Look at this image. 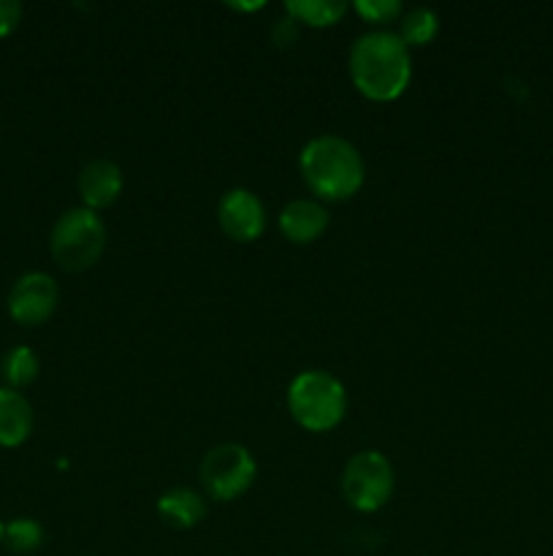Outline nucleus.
<instances>
[{
    "label": "nucleus",
    "mask_w": 553,
    "mask_h": 556,
    "mask_svg": "<svg viewBox=\"0 0 553 556\" xmlns=\"http://www.w3.org/2000/svg\"><path fill=\"white\" fill-rule=\"evenodd\" d=\"M345 500L361 514H374L388 505L394 494V467L380 451H361L350 456L342 472Z\"/></svg>",
    "instance_id": "obj_5"
},
{
    "label": "nucleus",
    "mask_w": 553,
    "mask_h": 556,
    "mask_svg": "<svg viewBox=\"0 0 553 556\" xmlns=\"http://www.w3.org/2000/svg\"><path fill=\"white\" fill-rule=\"evenodd\" d=\"M352 9H356V14L361 20L372 22V25H385V22L401 20L399 0H356Z\"/></svg>",
    "instance_id": "obj_17"
},
{
    "label": "nucleus",
    "mask_w": 553,
    "mask_h": 556,
    "mask_svg": "<svg viewBox=\"0 0 553 556\" xmlns=\"http://www.w3.org/2000/svg\"><path fill=\"white\" fill-rule=\"evenodd\" d=\"M157 516L168 527H173V530H193L206 516V500L198 492H193V489H168L157 500Z\"/></svg>",
    "instance_id": "obj_12"
},
{
    "label": "nucleus",
    "mask_w": 553,
    "mask_h": 556,
    "mask_svg": "<svg viewBox=\"0 0 553 556\" xmlns=\"http://www.w3.org/2000/svg\"><path fill=\"white\" fill-rule=\"evenodd\" d=\"M5 546L14 554H33L43 546V527L30 516H20L5 525Z\"/></svg>",
    "instance_id": "obj_16"
},
{
    "label": "nucleus",
    "mask_w": 553,
    "mask_h": 556,
    "mask_svg": "<svg viewBox=\"0 0 553 556\" xmlns=\"http://www.w3.org/2000/svg\"><path fill=\"white\" fill-rule=\"evenodd\" d=\"M253 454L239 443H222L211 448L201 462V483L206 494L217 503H231L239 500L255 483Z\"/></svg>",
    "instance_id": "obj_6"
},
{
    "label": "nucleus",
    "mask_w": 553,
    "mask_h": 556,
    "mask_svg": "<svg viewBox=\"0 0 553 556\" xmlns=\"http://www.w3.org/2000/svg\"><path fill=\"white\" fill-rule=\"evenodd\" d=\"M298 166L307 188L325 201L350 199L361 190L366 177L361 152L342 136H318L307 141Z\"/></svg>",
    "instance_id": "obj_2"
},
{
    "label": "nucleus",
    "mask_w": 553,
    "mask_h": 556,
    "mask_svg": "<svg viewBox=\"0 0 553 556\" xmlns=\"http://www.w3.org/2000/svg\"><path fill=\"white\" fill-rule=\"evenodd\" d=\"M217 223L233 242H255L266 231V210L247 188H231L217 204Z\"/></svg>",
    "instance_id": "obj_8"
},
{
    "label": "nucleus",
    "mask_w": 553,
    "mask_h": 556,
    "mask_svg": "<svg viewBox=\"0 0 553 556\" xmlns=\"http://www.w3.org/2000/svg\"><path fill=\"white\" fill-rule=\"evenodd\" d=\"M228 9H233V11H258V9H263V3H228Z\"/></svg>",
    "instance_id": "obj_19"
},
{
    "label": "nucleus",
    "mask_w": 553,
    "mask_h": 556,
    "mask_svg": "<svg viewBox=\"0 0 553 556\" xmlns=\"http://www.w3.org/2000/svg\"><path fill=\"white\" fill-rule=\"evenodd\" d=\"M33 432V407L22 391L0 386V448H20Z\"/></svg>",
    "instance_id": "obj_11"
},
{
    "label": "nucleus",
    "mask_w": 553,
    "mask_h": 556,
    "mask_svg": "<svg viewBox=\"0 0 553 556\" xmlns=\"http://www.w3.org/2000/svg\"><path fill=\"white\" fill-rule=\"evenodd\" d=\"M439 33V16L437 11L426 9V5H417L410 9L407 14H401L399 20V38L407 47H426L437 38Z\"/></svg>",
    "instance_id": "obj_15"
},
{
    "label": "nucleus",
    "mask_w": 553,
    "mask_h": 556,
    "mask_svg": "<svg viewBox=\"0 0 553 556\" xmlns=\"http://www.w3.org/2000/svg\"><path fill=\"white\" fill-rule=\"evenodd\" d=\"M3 541H5V525L0 521V546H3Z\"/></svg>",
    "instance_id": "obj_20"
},
{
    "label": "nucleus",
    "mask_w": 553,
    "mask_h": 556,
    "mask_svg": "<svg viewBox=\"0 0 553 556\" xmlns=\"http://www.w3.org/2000/svg\"><path fill=\"white\" fill-rule=\"evenodd\" d=\"M123 193V172L112 161H90L79 172V195L87 210L98 212L112 206Z\"/></svg>",
    "instance_id": "obj_9"
},
{
    "label": "nucleus",
    "mask_w": 553,
    "mask_h": 556,
    "mask_svg": "<svg viewBox=\"0 0 553 556\" xmlns=\"http://www.w3.org/2000/svg\"><path fill=\"white\" fill-rule=\"evenodd\" d=\"M57 282L47 271H27L11 286L5 307L20 326H41L57 309Z\"/></svg>",
    "instance_id": "obj_7"
},
{
    "label": "nucleus",
    "mask_w": 553,
    "mask_h": 556,
    "mask_svg": "<svg viewBox=\"0 0 553 556\" xmlns=\"http://www.w3.org/2000/svg\"><path fill=\"white\" fill-rule=\"evenodd\" d=\"M329 228V210L320 201L296 199L280 212V231L291 242L309 244Z\"/></svg>",
    "instance_id": "obj_10"
},
{
    "label": "nucleus",
    "mask_w": 553,
    "mask_h": 556,
    "mask_svg": "<svg viewBox=\"0 0 553 556\" xmlns=\"http://www.w3.org/2000/svg\"><path fill=\"white\" fill-rule=\"evenodd\" d=\"M22 22L20 0H0V38L11 36Z\"/></svg>",
    "instance_id": "obj_18"
},
{
    "label": "nucleus",
    "mask_w": 553,
    "mask_h": 556,
    "mask_svg": "<svg viewBox=\"0 0 553 556\" xmlns=\"http://www.w3.org/2000/svg\"><path fill=\"white\" fill-rule=\"evenodd\" d=\"M103 248H106V226L98 212L87 210V206H74V210L63 212L52 226L49 250L63 269H90L101 258Z\"/></svg>",
    "instance_id": "obj_4"
},
{
    "label": "nucleus",
    "mask_w": 553,
    "mask_h": 556,
    "mask_svg": "<svg viewBox=\"0 0 553 556\" xmlns=\"http://www.w3.org/2000/svg\"><path fill=\"white\" fill-rule=\"evenodd\" d=\"M350 79L369 101H396L412 79L410 47L399 33H363L350 47Z\"/></svg>",
    "instance_id": "obj_1"
},
{
    "label": "nucleus",
    "mask_w": 553,
    "mask_h": 556,
    "mask_svg": "<svg viewBox=\"0 0 553 556\" xmlns=\"http://www.w3.org/2000/svg\"><path fill=\"white\" fill-rule=\"evenodd\" d=\"M287 410L307 432H331L339 427L347 410L345 386L329 372L309 369L287 386Z\"/></svg>",
    "instance_id": "obj_3"
},
{
    "label": "nucleus",
    "mask_w": 553,
    "mask_h": 556,
    "mask_svg": "<svg viewBox=\"0 0 553 556\" xmlns=\"http://www.w3.org/2000/svg\"><path fill=\"white\" fill-rule=\"evenodd\" d=\"M285 9L293 22H304L309 27H331L345 16L347 5L342 0H291Z\"/></svg>",
    "instance_id": "obj_14"
},
{
    "label": "nucleus",
    "mask_w": 553,
    "mask_h": 556,
    "mask_svg": "<svg viewBox=\"0 0 553 556\" xmlns=\"http://www.w3.org/2000/svg\"><path fill=\"white\" fill-rule=\"evenodd\" d=\"M38 369H41V362L33 353V348L27 345H14L0 358V375H3L5 386L14 391H22L25 386H30L38 378Z\"/></svg>",
    "instance_id": "obj_13"
}]
</instances>
